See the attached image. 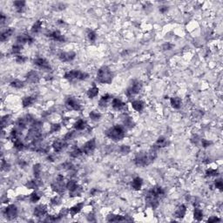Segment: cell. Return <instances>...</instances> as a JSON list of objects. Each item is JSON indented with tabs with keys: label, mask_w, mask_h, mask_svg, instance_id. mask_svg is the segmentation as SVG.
Here are the masks:
<instances>
[{
	"label": "cell",
	"mask_w": 223,
	"mask_h": 223,
	"mask_svg": "<svg viewBox=\"0 0 223 223\" xmlns=\"http://www.w3.org/2000/svg\"><path fill=\"white\" fill-rule=\"evenodd\" d=\"M165 194L164 189L159 186H152L146 194V203L147 205L155 209L159 205V199Z\"/></svg>",
	"instance_id": "cell-1"
},
{
	"label": "cell",
	"mask_w": 223,
	"mask_h": 223,
	"mask_svg": "<svg viewBox=\"0 0 223 223\" xmlns=\"http://www.w3.org/2000/svg\"><path fill=\"white\" fill-rule=\"evenodd\" d=\"M157 157V152L155 148L152 149L148 152H138L134 158V164L137 167H146L150 165Z\"/></svg>",
	"instance_id": "cell-2"
},
{
	"label": "cell",
	"mask_w": 223,
	"mask_h": 223,
	"mask_svg": "<svg viewBox=\"0 0 223 223\" xmlns=\"http://www.w3.org/2000/svg\"><path fill=\"white\" fill-rule=\"evenodd\" d=\"M106 135L114 141H119L121 140L126 136V131L122 126L115 125L110 127L108 130H107Z\"/></svg>",
	"instance_id": "cell-3"
},
{
	"label": "cell",
	"mask_w": 223,
	"mask_h": 223,
	"mask_svg": "<svg viewBox=\"0 0 223 223\" xmlns=\"http://www.w3.org/2000/svg\"><path fill=\"white\" fill-rule=\"evenodd\" d=\"M112 78H113V74L112 73L111 69L107 66H104L102 67H100L98 70L97 73V80L98 82H100V84H111L112 82Z\"/></svg>",
	"instance_id": "cell-4"
},
{
	"label": "cell",
	"mask_w": 223,
	"mask_h": 223,
	"mask_svg": "<svg viewBox=\"0 0 223 223\" xmlns=\"http://www.w3.org/2000/svg\"><path fill=\"white\" fill-rule=\"evenodd\" d=\"M141 88H142L141 82L137 80V79H134V80H133L131 82L130 85L126 90V96L128 98L133 97V96H135L136 94H138L140 92Z\"/></svg>",
	"instance_id": "cell-5"
},
{
	"label": "cell",
	"mask_w": 223,
	"mask_h": 223,
	"mask_svg": "<svg viewBox=\"0 0 223 223\" xmlns=\"http://www.w3.org/2000/svg\"><path fill=\"white\" fill-rule=\"evenodd\" d=\"M89 74L78 70H72L69 72H66L64 78L69 80H85L86 78H88Z\"/></svg>",
	"instance_id": "cell-6"
},
{
	"label": "cell",
	"mask_w": 223,
	"mask_h": 223,
	"mask_svg": "<svg viewBox=\"0 0 223 223\" xmlns=\"http://www.w3.org/2000/svg\"><path fill=\"white\" fill-rule=\"evenodd\" d=\"M64 177L62 175H58L56 180L52 183V188L58 193H64Z\"/></svg>",
	"instance_id": "cell-7"
},
{
	"label": "cell",
	"mask_w": 223,
	"mask_h": 223,
	"mask_svg": "<svg viewBox=\"0 0 223 223\" xmlns=\"http://www.w3.org/2000/svg\"><path fill=\"white\" fill-rule=\"evenodd\" d=\"M4 215L5 218L9 221L15 219L18 216V208L15 205H9L4 208Z\"/></svg>",
	"instance_id": "cell-8"
},
{
	"label": "cell",
	"mask_w": 223,
	"mask_h": 223,
	"mask_svg": "<svg viewBox=\"0 0 223 223\" xmlns=\"http://www.w3.org/2000/svg\"><path fill=\"white\" fill-rule=\"evenodd\" d=\"M95 148H96V140H95V139H92V140H88L81 147L83 153H85V154L92 153Z\"/></svg>",
	"instance_id": "cell-9"
},
{
	"label": "cell",
	"mask_w": 223,
	"mask_h": 223,
	"mask_svg": "<svg viewBox=\"0 0 223 223\" xmlns=\"http://www.w3.org/2000/svg\"><path fill=\"white\" fill-rule=\"evenodd\" d=\"M66 106L70 109L73 111H79L81 109V105L79 102L73 98V97H68L66 100Z\"/></svg>",
	"instance_id": "cell-10"
},
{
	"label": "cell",
	"mask_w": 223,
	"mask_h": 223,
	"mask_svg": "<svg viewBox=\"0 0 223 223\" xmlns=\"http://www.w3.org/2000/svg\"><path fill=\"white\" fill-rule=\"evenodd\" d=\"M76 58L74 52H62L59 54V59L62 62H71Z\"/></svg>",
	"instance_id": "cell-11"
},
{
	"label": "cell",
	"mask_w": 223,
	"mask_h": 223,
	"mask_svg": "<svg viewBox=\"0 0 223 223\" xmlns=\"http://www.w3.org/2000/svg\"><path fill=\"white\" fill-rule=\"evenodd\" d=\"M33 63L35 66H37V67L44 69V70H50L51 69V66L49 64V62L44 59V58H37L33 60Z\"/></svg>",
	"instance_id": "cell-12"
},
{
	"label": "cell",
	"mask_w": 223,
	"mask_h": 223,
	"mask_svg": "<svg viewBox=\"0 0 223 223\" xmlns=\"http://www.w3.org/2000/svg\"><path fill=\"white\" fill-rule=\"evenodd\" d=\"M66 146H67L66 140H57L52 143V147L56 152H60L61 151H63L66 147Z\"/></svg>",
	"instance_id": "cell-13"
},
{
	"label": "cell",
	"mask_w": 223,
	"mask_h": 223,
	"mask_svg": "<svg viewBox=\"0 0 223 223\" xmlns=\"http://www.w3.org/2000/svg\"><path fill=\"white\" fill-rule=\"evenodd\" d=\"M47 37H49L51 39H52L54 41H58V42H65L66 41V37L64 35H62L61 32L59 31H53V32H50L49 34H47Z\"/></svg>",
	"instance_id": "cell-14"
},
{
	"label": "cell",
	"mask_w": 223,
	"mask_h": 223,
	"mask_svg": "<svg viewBox=\"0 0 223 223\" xmlns=\"http://www.w3.org/2000/svg\"><path fill=\"white\" fill-rule=\"evenodd\" d=\"M33 41H34L33 38L28 34H21V35H18L17 37V43L19 44H24L26 43L32 44Z\"/></svg>",
	"instance_id": "cell-15"
},
{
	"label": "cell",
	"mask_w": 223,
	"mask_h": 223,
	"mask_svg": "<svg viewBox=\"0 0 223 223\" xmlns=\"http://www.w3.org/2000/svg\"><path fill=\"white\" fill-rule=\"evenodd\" d=\"M46 213H47V210H46V207L44 205H38V206H37L34 208V212H33L34 215L36 217H38V218L44 216L46 215Z\"/></svg>",
	"instance_id": "cell-16"
},
{
	"label": "cell",
	"mask_w": 223,
	"mask_h": 223,
	"mask_svg": "<svg viewBox=\"0 0 223 223\" xmlns=\"http://www.w3.org/2000/svg\"><path fill=\"white\" fill-rule=\"evenodd\" d=\"M168 144H169V141H168V140L167 139V138H165V137H159L157 140H156V142H155V144H154V147L153 148H162V147H167L168 146Z\"/></svg>",
	"instance_id": "cell-17"
},
{
	"label": "cell",
	"mask_w": 223,
	"mask_h": 223,
	"mask_svg": "<svg viewBox=\"0 0 223 223\" xmlns=\"http://www.w3.org/2000/svg\"><path fill=\"white\" fill-rule=\"evenodd\" d=\"M26 80L29 83H37L39 80V75L35 71H31L26 74Z\"/></svg>",
	"instance_id": "cell-18"
},
{
	"label": "cell",
	"mask_w": 223,
	"mask_h": 223,
	"mask_svg": "<svg viewBox=\"0 0 223 223\" xmlns=\"http://www.w3.org/2000/svg\"><path fill=\"white\" fill-rule=\"evenodd\" d=\"M186 213V207L185 205H181L175 211L174 213V216L176 218H179V219H181L185 216Z\"/></svg>",
	"instance_id": "cell-19"
},
{
	"label": "cell",
	"mask_w": 223,
	"mask_h": 223,
	"mask_svg": "<svg viewBox=\"0 0 223 223\" xmlns=\"http://www.w3.org/2000/svg\"><path fill=\"white\" fill-rule=\"evenodd\" d=\"M170 103L174 109H180L182 106V100L179 97H173L170 99Z\"/></svg>",
	"instance_id": "cell-20"
},
{
	"label": "cell",
	"mask_w": 223,
	"mask_h": 223,
	"mask_svg": "<svg viewBox=\"0 0 223 223\" xmlns=\"http://www.w3.org/2000/svg\"><path fill=\"white\" fill-rule=\"evenodd\" d=\"M35 100H35L34 97H32V96H26V97H25V98L22 100L23 107H24L25 108L29 107H31V106L33 105V103L35 102Z\"/></svg>",
	"instance_id": "cell-21"
},
{
	"label": "cell",
	"mask_w": 223,
	"mask_h": 223,
	"mask_svg": "<svg viewBox=\"0 0 223 223\" xmlns=\"http://www.w3.org/2000/svg\"><path fill=\"white\" fill-rule=\"evenodd\" d=\"M142 184H143V180L140 177H136L133 180L132 187H133V189H134L136 191H139V190H140Z\"/></svg>",
	"instance_id": "cell-22"
},
{
	"label": "cell",
	"mask_w": 223,
	"mask_h": 223,
	"mask_svg": "<svg viewBox=\"0 0 223 223\" xmlns=\"http://www.w3.org/2000/svg\"><path fill=\"white\" fill-rule=\"evenodd\" d=\"M107 222H125L127 221L125 216L122 215H111L107 217Z\"/></svg>",
	"instance_id": "cell-23"
},
{
	"label": "cell",
	"mask_w": 223,
	"mask_h": 223,
	"mask_svg": "<svg viewBox=\"0 0 223 223\" xmlns=\"http://www.w3.org/2000/svg\"><path fill=\"white\" fill-rule=\"evenodd\" d=\"M112 97L110 94H105V95H103V96L101 97V99L100 100V101H99L100 107H106L108 105V102L112 100Z\"/></svg>",
	"instance_id": "cell-24"
},
{
	"label": "cell",
	"mask_w": 223,
	"mask_h": 223,
	"mask_svg": "<svg viewBox=\"0 0 223 223\" xmlns=\"http://www.w3.org/2000/svg\"><path fill=\"white\" fill-rule=\"evenodd\" d=\"M112 107L113 109H115V110H120V109H122V108L125 107V103L122 102L119 99L115 98V99H113L112 101Z\"/></svg>",
	"instance_id": "cell-25"
},
{
	"label": "cell",
	"mask_w": 223,
	"mask_h": 223,
	"mask_svg": "<svg viewBox=\"0 0 223 223\" xmlns=\"http://www.w3.org/2000/svg\"><path fill=\"white\" fill-rule=\"evenodd\" d=\"M14 29L13 28H7L4 32H2V34H1V37H0V39H1V41L2 42H4V41H5V40H7L9 37H11L12 34H13V32H14Z\"/></svg>",
	"instance_id": "cell-26"
},
{
	"label": "cell",
	"mask_w": 223,
	"mask_h": 223,
	"mask_svg": "<svg viewBox=\"0 0 223 223\" xmlns=\"http://www.w3.org/2000/svg\"><path fill=\"white\" fill-rule=\"evenodd\" d=\"M83 207H84V203H78V204L75 205V206L72 207L69 209V214H70L71 215L74 216V215H76L77 214H78V213L81 211V209L83 208Z\"/></svg>",
	"instance_id": "cell-27"
},
{
	"label": "cell",
	"mask_w": 223,
	"mask_h": 223,
	"mask_svg": "<svg viewBox=\"0 0 223 223\" xmlns=\"http://www.w3.org/2000/svg\"><path fill=\"white\" fill-rule=\"evenodd\" d=\"M133 108L137 112H141L144 109V103L141 100H134L132 102Z\"/></svg>",
	"instance_id": "cell-28"
},
{
	"label": "cell",
	"mask_w": 223,
	"mask_h": 223,
	"mask_svg": "<svg viewBox=\"0 0 223 223\" xmlns=\"http://www.w3.org/2000/svg\"><path fill=\"white\" fill-rule=\"evenodd\" d=\"M74 127L78 131H82L86 127V122L84 119H78L74 124Z\"/></svg>",
	"instance_id": "cell-29"
},
{
	"label": "cell",
	"mask_w": 223,
	"mask_h": 223,
	"mask_svg": "<svg viewBox=\"0 0 223 223\" xmlns=\"http://www.w3.org/2000/svg\"><path fill=\"white\" fill-rule=\"evenodd\" d=\"M10 85L13 88H16V89H20V88H23L25 86V83L19 79H14L11 82Z\"/></svg>",
	"instance_id": "cell-30"
},
{
	"label": "cell",
	"mask_w": 223,
	"mask_h": 223,
	"mask_svg": "<svg viewBox=\"0 0 223 223\" xmlns=\"http://www.w3.org/2000/svg\"><path fill=\"white\" fill-rule=\"evenodd\" d=\"M13 5L15 6L18 12H22L25 6V1H15V2H13Z\"/></svg>",
	"instance_id": "cell-31"
},
{
	"label": "cell",
	"mask_w": 223,
	"mask_h": 223,
	"mask_svg": "<svg viewBox=\"0 0 223 223\" xmlns=\"http://www.w3.org/2000/svg\"><path fill=\"white\" fill-rule=\"evenodd\" d=\"M99 94V88L96 87V86H93L92 88H90L87 92V96L90 98V99H93L95 98L97 95Z\"/></svg>",
	"instance_id": "cell-32"
},
{
	"label": "cell",
	"mask_w": 223,
	"mask_h": 223,
	"mask_svg": "<svg viewBox=\"0 0 223 223\" xmlns=\"http://www.w3.org/2000/svg\"><path fill=\"white\" fill-rule=\"evenodd\" d=\"M78 186H79L77 184V182H76L75 181H69L66 183V187L69 190L70 193L73 192V191L76 190Z\"/></svg>",
	"instance_id": "cell-33"
},
{
	"label": "cell",
	"mask_w": 223,
	"mask_h": 223,
	"mask_svg": "<svg viewBox=\"0 0 223 223\" xmlns=\"http://www.w3.org/2000/svg\"><path fill=\"white\" fill-rule=\"evenodd\" d=\"M42 25H43V23H42L41 20H37V21L33 24V25H32V32L33 33H37V32H39L40 30H41V28H42Z\"/></svg>",
	"instance_id": "cell-34"
},
{
	"label": "cell",
	"mask_w": 223,
	"mask_h": 223,
	"mask_svg": "<svg viewBox=\"0 0 223 223\" xmlns=\"http://www.w3.org/2000/svg\"><path fill=\"white\" fill-rule=\"evenodd\" d=\"M193 217L198 222L201 221L203 219V212L199 208H195L193 211Z\"/></svg>",
	"instance_id": "cell-35"
},
{
	"label": "cell",
	"mask_w": 223,
	"mask_h": 223,
	"mask_svg": "<svg viewBox=\"0 0 223 223\" xmlns=\"http://www.w3.org/2000/svg\"><path fill=\"white\" fill-rule=\"evenodd\" d=\"M83 154V152H82V149L81 148H78L76 147L74 148L71 152H70V156L73 157V158H78L79 156H81Z\"/></svg>",
	"instance_id": "cell-36"
},
{
	"label": "cell",
	"mask_w": 223,
	"mask_h": 223,
	"mask_svg": "<svg viewBox=\"0 0 223 223\" xmlns=\"http://www.w3.org/2000/svg\"><path fill=\"white\" fill-rule=\"evenodd\" d=\"M14 147L17 150H18V151H21V150L25 148V145L19 139H17V140H14Z\"/></svg>",
	"instance_id": "cell-37"
},
{
	"label": "cell",
	"mask_w": 223,
	"mask_h": 223,
	"mask_svg": "<svg viewBox=\"0 0 223 223\" xmlns=\"http://www.w3.org/2000/svg\"><path fill=\"white\" fill-rule=\"evenodd\" d=\"M11 51H12V53H13V54H17V56H18V55H19V53H20L21 51H22V45L19 44H14V45L11 47Z\"/></svg>",
	"instance_id": "cell-38"
},
{
	"label": "cell",
	"mask_w": 223,
	"mask_h": 223,
	"mask_svg": "<svg viewBox=\"0 0 223 223\" xmlns=\"http://www.w3.org/2000/svg\"><path fill=\"white\" fill-rule=\"evenodd\" d=\"M219 174L218 171L216 169H214V168H209L207 170L206 172V175L207 177H213V176H217Z\"/></svg>",
	"instance_id": "cell-39"
},
{
	"label": "cell",
	"mask_w": 223,
	"mask_h": 223,
	"mask_svg": "<svg viewBox=\"0 0 223 223\" xmlns=\"http://www.w3.org/2000/svg\"><path fill=\"white\" fill-rule=\"evenodd\" d=\"M87 37H88L90 41L94 42L97 39V34H96L95 32H93L92 30H88V32H87Z\"/></svg>",
	"instance_id": "cell-40"
},
{
	"label": "cell",
	"mask_w": 223,
	"mask_h": 223,
	"mask_svg": "<svg viewBox=\"0 0 223 223\" xmlns=\"http://www.w3.org/2000/svg\"><path fill=\"white\" fill-rule=\"evenodd\" d=\"M10 116L9 115H5V116H4L3 118H2V119H1V125H2V127L4 128V126H6L8 124H9V122H10Z\"/></svg>",
	"instance_id": "cell-41"
},
{
	"label": "cell",
	"mask_w": 223,
	"mask_h": 223,
	"mask_svg": "<svg viewBox=\"0 0 223 223\" xmlns=\"http://www.w3.org/2000/svg\"><path fill=\"white\" fill-rule=\"evenodd\" d=\"M41 167L40 164H36L33 167V173H34V175H35L36 178H37L40 174V172H41V167Z\"/></svg>",
	"instance_id": "cell-42"
},
{
	"label": "cell",
	"mask_w": 223,
	"mask_h": 223,
	"mask_svg": "<svg viewBox=\"0 0 223 223\" xmlns=\"http://www.w3.org/2000/svg\"><path fill=\"white\" fill-rule=\"evenodd\" d=\"M61 128V126L59 124H53L51 126V130H50V133H56V132H59Z\"/></svg>",
	"instance_id": "cell-43"
},
{
	"label": "cell",
	"mask_w": 223,
	"mask_h": 223,
	"mask_svg": "<svg viewBox=\"0 0 223 223\" xmlns=\"http://www.w3.org/2000/svg\"><path fill=\"white\" fill-rule=\"evenodd\" d=\"M100 117H101L100 113H99V112H97L93 111L90 112V118H91L92 119H93V120H98V119H100Z\"/></svg>",
	"instance_id": "cell-44"
},
{
	"label": "cell",
	"mask_w": 223,
	"mask_h": 223,
	"mask_svg": "<svg viewBox=\"0 0 223 223\" xmlns=\"http://www.w3.org/2000/svg\"><path fill=\"white\" fill-rule=\"evenodd\" d=\"M39 200H40V196L37 194V193H32V195H31V197H30V200H31L32 203H36Z\"/></svg>",
	"instance_id": "cell-45"
},
{
	"label": "cell",
	"mask_w": 223,
	"mask_h": 223,
	"mask_svg": "<svg viewBox=\"0 0 223 223\" xmlns=\"http://www.w3.org/2000/svg\"><path fill=\"white\" fill-rule=\"evenodd\" d=\"M26 60H27V58L25 56H22V55H18L16 58V61L18 64H24L26 62Z\"/></svg>",
	"instance_id": "cell-46"
},
{
	"label": "cell",
	"mask_w": 223,
	"mask_h": 223,
	"mask_svg": "<svg viewBox=\"0 0 223 223\" xmlns=\"http://www.w3.org/2000/svg\"><path fill=\"white\" fill-rule=\"evenodd\" d=\"M81 193H82V188H81V186H78V187L76 190H74L73 192L70 193V196H72V197H74V196H80Z\"/></svg>",
	"instance_id": "cell-47"
},
{
	"label": "cell",
	"mask_w": 223,
	"mask_h": 223,
	"mask_svg": "<svg viewBox=\"0 0 223 223\" xmlns=\"http://www.w3.org/2000/svg\"><path fill=\"white\" fill-rule=\"evenodd\" d=\"M10 165L9 163H7V161H5L4 159H2V164H1V167H2V170L4 171H9L10 170Z\"/></svg>",
	"instance_id": "cell-48"
},
{
	"label": "cell",
	"mask_w": 223,
	"mask_h": 223,
	"mask_svg": "<svg viewBox=\"0 0 223 223\" xmlns=\"http://www.w3.org/2000/svg\"><path fill=\"white\" fill-rule=\"evenodd\" d=\"M215 187H216L217 189H219V190H221V191H222L223 188L222 180H221V179L216 180V181H215Z\"/></svg>",
	"instance_id": "cell-49"
},
{
	"label": "cell",
	"mask_w": 223,
	"mask_h": 223,
	"mask_svg": "<svg viewBox=\"0 0 223 223\" xmlns=\"http://www.w3.org/2000/svg\"><path fill=\"white\" fill-rule=\"evenodd\" d=\"M52 205H56V206H58V205H59L60 204V202H61V199L59 197V196H55V197H53L52 199Z\"/></svg>",
	"instance_id": "cell-50"
},
{
	"label": "cell",
	"mask_w": 223,
	"mask_h": 223,
	"mask_svg": "<svg viewBox=\"0 0 223 223\" xmlns=\"http://www.w3.org/2000/svg\"><path fill=\"white\" fill-rule=\"evenodd\" d=\"M26 186H28L29 188H35V187H37V186H38V183H37V181H29L27 184H26Z\"/></svg>",
	"instance_id": "cell-51"
},
{
	"label": "cell",
	"mask_w": 223,
	"mask_h": 223,
	"mask_svg": "<svg viewBox=\"0 0 223 223\" xmlns=\"http://www.w3.org/2000/svg\"><path fill=\"white\" fill-rule=\"evenodd\" d=\"M130 152V147L128 146H121L120 147V152L123 154H127Z\"/></svg>",
	"instance_id": "cell-52"
},
{
	"label": "cell",
	"mask_w": 223,
	"mask_h": 223,
	"mask_svg": "<svg viewBox=\"0 0 223 223\" xmlns=\"http://www.w3.org/2000/svg\"><path fill=\"white\" fill-rule=\"evenodd\" d=\"M173 47H174V44H170V43H166V44H164L162 45V49H163L164 51L171 50V49H173Z\"/></svg>",
	"instance_id": "cell-53"
},
{
	"label": "cell",
	"mask_w": 223,
	"mask_h": 223,
	"mask_svg": "<svg viewBox=\"0 0 223 223\" xmlns=\"http://www.w3.org/2000/svg\"><path fill=\"white\" fill-rule=\"evenodd\" d=\"M201 144H202V147L204 148H207V147H208L212 144V142L209 141V140H201Z\"/></svg>",
	"instance_id": "cell-54"
},
{
	"label": "cell",
	"mask_w": 223,
	"mask_h": 223,
	"mask_svg": "<svg viewBox=\"0 0 223 223\" xmlns=\"http://www.w3.org/2000/svg\"><path fill=\"white\" fill-rule=\"evenodd\" d=\"M124 123H125V125H126V126H133V120H132L131 118L126 119V120L124 121Z\"/></svg>",
	"instance_id": "cell-55"
},
{
	"label": "cell",
	"mask_w": 223,
	"mask_h": 223,
	"mask_svg": "<svg viewBox=\"0 0 223 223\" xmlns=\"http://www.w3.org/2000/svg\"><path fill=\"white\" fill-rule=\"evenodd\" d=\"M221 220L219 219V218H217L216 216H212L211 218H209L208 220H207V222H220Z\"/></svg>",
	"instance_id": "cell-56"
},
{
	"label": "cell",
	"mask_w": 223,
	"mask_h": 223,
	"mask_svg": "<svg viewBox=\"0 0 223 223\" xmlns=\"http://www.w3.org/2000/svg\"><path fill=\"white\" fill-rule=\"evenodd\" d=\"M168 11V7L167 6H160L159 7V11L163 14H165L166 12H167Z\"/></svg>",
	"instance_id": "cell-57"
},
{
	"label": "cell",
	"mask_w": 223,
	"mask_h": 223,
	"mask_svg": "<svg viewBox=\"0 0 223 223\" xmlns=\"http://www.w3.org/2000/svg\"><path fill=\"white\" fill-rule=\"evenodd\" d=\"M74 133L73 132H71V133H68L66 136H65V140H71L73 136Z\"/></svg>",
	"instance_id": "cell-58"
},
{
	"label": "cell",
	"mask_w": 223,
	"mask_h": 223,
	"mask_svg": "<svg viewBox=\"0 0 223 223\" xmlns=\"http://www.w3.org/2000/svg\"><path fill=\"white\" fill-rule=\"evenodd\" d=\"M6 19H7V18L4 16V13H1V18H0V21H1V25H4Z\"/></svg>",
	"instance_id": "cell-59"
}]
</instances>
